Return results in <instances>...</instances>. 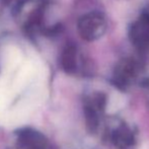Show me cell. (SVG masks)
Masks as SVG:
<instances>
[{
	"mask_svg": "<svg viewBox=\"0 0 149 149\" xmlns=\"http://www.w3.org/2000/svg\"><path fill=\"white\" fill-rule=\"evenodd\" d=\"M141 149H149V146L148 145H144Z\"/></svg>",
	"mask_w": 149,
	"mask_h": 149,
	"instance_id": "8992f818",
	"label": "cell"
},
{
	"mask_svg": "<svg viewBox=\"0 0 149 149\" xmlns=\"http://www.w3.org/2000/svg\"><path fill=\"white\" fill-rule=\"evenodd\" d=\"M122 106H123L122 97H118V96H116V97L112 98L111 102H110V104H109V112H111V113L115 112V111L119 110Z\"/></svg>",
	"mask_w": 149,
	"mask_h": 149,
	"instance_id": "5b68a950",
	"label": "cell"
},
{
	"mask_svg": "<svg viewBox=\"0 0 149 149\" xmlns=\"http://www.w3.org/2000/svg\"><path fill=\"white\" fill-rule=\"evenodd\" d=\"M3 1H4V2H6V3H8V2L11 1V0H3Z\"/></svg>",
	"mask_w": 149,
	"mask_h": 149,
	"instance_id": "52a82bcc",
	"label": "cell"
},
{
	"mask_svg": "<svg viewBox=\"0 0 149 149\" xmlns=\"http://www.w3.org/2000/svg\"><path fill=\"white\" fill-rule=\"evenodd\" d=\"M131 43L138 50L144 52L149 50V12H143L131 24L129 29Z\"/></svg>",
	"mask_w": 149,
	"mask_h": 149,
	"instance_id": "3957f363",
	"label": "cell"
},
{
	"mask_svg": "<svg viewBox=\"0 0 149 149\" xmlns=\"http://www.w3.org/2000/svg\"><path fill=\"white\" fill-rule=\"evenodd\" d=\"M61 64L66 72H73L77 64V48L74 44L69 43L63 49L61 55Z\"/></svg>",
	"mask_w": 149,
	"mask_h": 149,
	"instance_id": "277c9868",
	"label": "cell"
},
{
	"mask_svg": "<svg viewBox=\"0 0 149 149\" xmlns=\"http://www.w3.org/2000/svg\"><path fill=\"white\" fill-rule=\"evenodd\" d=\"M47 0H20L16 5L15 14L28 31L43 29Z\"/></svg>",
	"mask_w": 149,
	"mask_h": 149,
	"instance_id": "6da1fadb",
	"label": "cell"
},
{
	"mask_svg": "<svg viewBox=\"0 0 149 149\" xmlns=\"http://www.w3.org/2000/svg\"><path fill=\"white\" fill-rule=\"evenodd\" d=\"M108 24L106 16L100 11H90L78 19L77 30L84 41L93 42L100 39L106 33Z\"/></svg>",
	"mask_w": 149,
	"mask_h": 149,
	"instance_id": "7a4b0ae2",
	"label": "cell"
}]
</instances>
